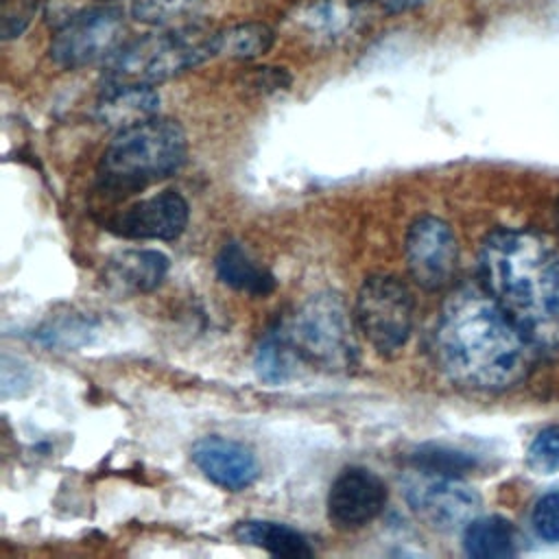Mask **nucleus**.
<instances>
[{"instance_id": "f257e3e1", "label": "nucleus", "mask_w": 559, "mask_h": 559, "mask_svg": "<svg viewBox=\"0 0 559 559\" xmlns=\"http://www.w3.org/2000/svg\"><path fill=\"white\" fill-rule=\"evenodd\" d=\"M435 354L454 384L478 393H502L528 376L537 349L483 284H465L441 306Z\"/></svg>"}, {"instance_id": "f03ea898", "label": "nucleus", "mask_w": 559, "mask_h": 559, "mask_svg": "<svg viewBox=\"0 0 559 559\" xmlns=\"http://www.w3.org/2000/svg\"><path fill=\"white\" fill-rule=\"evenodd\" d=\"M483 288L537 352H559V247L533 229H496L478 253Z\"/></svg>"}, {"instance_id": "7ed1b4c3", "label": "nucleus", "mask_w": 559, "mask_h": 559, "mask_svg": "<svg viewBox=\"0 0 559 559\" xmlns=\"http://www.w3.org/2000/svg\"><path fill=\"white\" fill-rule=\"evenodd\" d=\"M188 155L186 131L170 118H146L118 129L96 168L98 188L122 199L175 175Z\"/></svg>"}, {"instance_id": "20e7f679", "label": "nucleus", "mask_w": 559, "mask_h": 559, "mask_svg": "<svg viewBox=\"0 0 559 559\" xmlns=\"http://www.w3.org/2000/svg\"><path fill=\"white\" fill-rule=\"evenodd\" d=\"M218 57V31L181 24L173 31L138 37L109 59L103 90L148 85L173 79L203 61Z\"/></svg>"}, {"instance_id": "39448f33", "label": "nucleus", "mask_w": 559, "mask_h": 559, "mask_svg": "<svg viewBox=\"0 0 559 559\" xmlns=\"http://www.w3.org/2000/svg\"><path fill=\"white\" fill-rule=\"evenodd\" d=\"M280 328L301 362L323 371H349L358 362V325L338 293L308 297Z\"/></svg>"}, {"instance_id": "423d86ee", "label": "nucleus", "mask_w": 559, "mask_h": 559, "mask_svg": "<svg viewBox=\"0 0 559 559\" xmlns=\"http://www.w3.org/2000/svg\"><path fill=\"white\" fill-rule=\"evenodd\" d=\"M415 301L408 286L389 273L365 277L354 304V319L367 343L384 356L402 349L413 332Z\"/></svg>"}, {"instance_id": "0eeeda50", "label": "nucleus", "mask_w": 559, "mask_h": 559, "mask_svg": "<svg viewBox=\"0 0 559 559\" xmlns=\"http://www.w3.org/2000/svg\"><path fill=\"white\" fill-rule=\"evenodd\" d=\"M124 13L118 7H96L70 17L50 41L57 66L74 70L111 59L122 48Z\"/></svg>"}, {"instance_id": "6e6552de", "label": "nucleus", "mask_w": 559, "mask_h": 559, "mask_svg": "<svg viewBox=\"0 0 559 559\" xmlns=\"http://www.w3.org/2000/svg\"><path fill=\"white\" fill-rule=\"evenodd\" d=\"M406 502L424 524L443 533L463 531L480 511L474 487L454 476L424 472L406 483Z\"/></svg>"}, {"instance_id": "1a4fd4ad", "label": "nucleus", "mask_w": 559, "mask_h": 559, "mask_svg": "<svg viewBox=\"0 0 559 559\" xmlns=\"http://www.w3.org/2000/svg\"><path fill=\"white\" fill-rule=\"evenodd\" d=\"M408 273L424 290L445 288L459 264V245L452 227L437 216H419L404 238Z\"/></svg>"}, {"instance_id": "9d476101", "label": "nucleus", "mask_w": 559, "mask_h": 559, "mask_svg": "<svg viewBox=\"0 0 559 559\" xmlns=\"http://www.w3.org/2000/svg\"><path fill=\"white\" fill-rule=\"evenodd\" d=\"M190 218L188 201L177 190L146 197L107 221V229L133 240H175Z\"/></svg>"}, {"instance_id": "9b49d317", "label": "nucleus", "mask_w": 559, "mask_h": 559, "mask_svg": "<svg viewBox=\"0 0 559 559\" xmlns=\"http://www.w3.org/2000/svg\"><path fill=\"white\" fill-rule=\"evenodd\" d=\"M386 498V485L376 472L352 465L341 469L330 485L328 518L338 528H360L382 513Z\"/></svg>"}, {"instance_id": "f8f14e48", "label": "nucleus", "mask_w": 559, "mask_h": 559, "mask_svg": "<svg viewBox=\"0 0 559 559\" xmlns=\"http://www.w3.org/2000/svg\"><path fill=\"white\" fill-rule=\"evenodd\" d=\"M190 459L207 480L227 491L251 487L260 474L255 454L245 443L221 435L201 437L192 445Z\"/></svg>"}, {"instance_id": "ddd939ff", "label": "nucleus", "mask_w": 559, "mask_h": 559, "mask_svg": "<svg viewBox=\"0 0 559 559\" xmlns=\"http://www.w3.org/2000/svg\"><path fill=\"white\" fill-rule=\"evenodd\" d=\"M168 273V258L155 249H127L116 253L105 269V280L122 293H148Z\"/></svg>"}, {"instance_id": "4468645a", "label": "nucleus", "mask_w": 559, "mask_h": 559, "mask_svg": "<svg viewBox=\"0 0 559 559\" xmlns=\"http://www.w3.org/2000/svg\"><path fill=\"white\" fill-rule=\"evenodd\" d=\"M216 275L223 284L251 297H264L275 288V275L262 266L249 251L236 240L221 247L214 260Z\"/></svg>"}, {"instance_id": "2eb2a0df", "label": "nucleus", "mask_w": 559, "mask_h": 559, "mask_svg": "<svg viewBox=\"0 0 559 559\" xmlns=\"http://www.w3.org/2000/svg\"><path fill=\"white\" fill-rule=\"evenodd\" d=\"M159 94L148 85H122L103 90L96 116L103 124L124 129L157 116Z\"/></svg>"}, {"instance_id": "dca6fc26", "label": "nucleus", "mask_w": 559, "mask_h": 559, "mask_svg": "<svg viewBox=\"0 0 559 559\" xmlns=\"http://www.w3.org/2000/svg\"><path fill=\"white\" fill-rule=\"evenodd\" d=\"M238 542L262 548L275 557H312V546L297 528L273 520H245L234 526Z\"/></svg>"}, {"instance_id": "f3484780", "label": "nucleus", "mask_w": 559, "mask_h": 559, "mask_svg": "<svg viewBox=\"0 0 559 559\" xmlns=\"http://www.w3.org/2000/svg\"><path fill=\"white\" fill-rule=\"evenodd\" d=\"M518 531L502 515L474 518L463 528V548L476 559H502L518 552Z\"/></svg>"}, {"instance_id": "a211bd4d", "label": "nucleus", "mask_w": 559, "mask_h": 559, "mask_svg": "<svg viewBox=\"0 0 559 559\" xmlns=\"http://www.w3.org/2000/svg\"><path fill=\"white\" fill-rule=\"evenodd\" d=\"M297 362H301L288 343L286 334L277 325L275 330H269L264 338L260 341L255 356H253V367L260 380L269 384H282L286 382L293 373Z\"/></svg>"}, {"instance_id": "6ab92c4d", "label": "nucleus", "mask_w": 559, "mask_h": 559, "mask_svg": "<svg viewBox=\"0 0 559 559\" xmlns=\"http://www.w3.org/2000/svg\"><path fill=\"white\" fill-rule=\"evenodd\" d=\"M356 7L347 0H319L299 13V22L317 37H341L356 22Z\"/></svg>"}, {"instance_id": "aec40b11", "label": "nucleus", "mask_w": 559, "mask_h": 559, "mask_svg": "<svg viewBox=\"0 0 559 559\" xmlns=\"http://www.w3.org/2000/svg\"><path fill=\"white\" fill-rule=\"evenodd\" d=\"M275 41V33L260 22L236 24L218 31V55L234 59H253L264 55Z\"/></svg>"}, {"instance_id": "412c9836", "label": "nucleus", "mask_w": 559, "mask_h": 559, "mask_svg": "<svg viewBox=\"0 0 559 559\" xmlns=\"http://www.w3.org/2000/svg\"><path fill=\"white\" fill-rule=\"evenodd\" d=\"M411 463L424 474L454 476V478H461L463 474L472 472L478 465L474 454L450 448V445H441V443H428L417 448L415 454H411Z\"/></svg>"}, {"instance_id": "4be33fe9", "label": "nucleus", "mask_w": 559, "mask_h": 559, "mask_svg": "<svg viewBox=\"0 0 559 559\" xmlns=\"http://www.w3.org/2000/svg\"><path fill=\"white\" fill-rule=\"evenodd\" d=\"M203 0H133L131 15L155 26H175L199 13Z\"/></svg>"}, {"instance_id": "5701e85b", "label": "nucleus", "mask_w": 559, "mask_h": 559, "mask_svg": "<svg viewBox=\"0 0 559 559\" xmlns=\"http://www.w3.org/2000/svg\"><path fill=\"white\" fill-rule=\"evenodd\" d=\"M526 465L537 474H552L559 469V424L542 428L528 450Z\"/></svg>"}, {"instance_id": "b1692460", "label": "nucleus", "mask_w": 559, "mask_h": 559, "mask_svg": "<svg viewBox=\"0 0 559 559\" xmlns=\"http://www.w3.org/2000/svg\"><path fill=\"white\" fill-rule=\"evenodd\" d=\"M535 535L548 544H559V489L537 498L531 511Z\"/></svg>"}, {"instance_id": "393cba45", "label": "nucleus", "mask_w": 559, "mask_h": 559, "mask_svg": "<svg viewBox=\"0 0 559 559\" xmlns=\"http://www.w3.org/2000/svg\"><path fill=\"white\" fill-rule=\"evenodd\" d=\"M382 2H384L386 11H391V13H402V11H411V9L419 7V4H424V2H428V0H382Z\"/></svg>"}]
</instances>
